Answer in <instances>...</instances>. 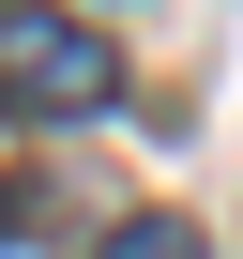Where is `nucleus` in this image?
<instances>
[{
	"instance_id": "obj_1",
	"label": "nucleus",
	"mask_w": 243,
	"mask_h": 259,
	"mask_svg": "<svg viewBox=\"0 0 243 259\" xmlns=\"http://www.w3.org/2000/svg\"><path fill=\"white\" fill-rule=\"evenodd\" d=\"M122 92V46L91 16H61V0H0V122H106Z\"/></svg>"
},
{
	"instance_id": "obj_2",
	"label": "nucleus",
	"mask_w": 243,
	"mask_h": 259,
	"mask_svg": "<svg viewBox=\"0 0 243 259\" xmlns=\"http://www.w3.org/2000/svg\"><path fill=\"white\" fill-rule=\"evenodd\" d=\"M91 259H213V244H198V213H122Z\"/></svg>"
}]
</instances>
